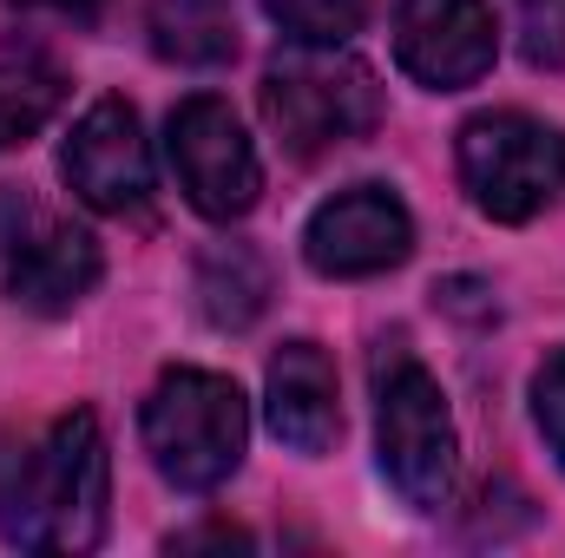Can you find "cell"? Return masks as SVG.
Returning <instances> with one entry per match:
<instances>
[{"label":"cell","mask_w":565,"mask_h":558,"mask_svg":"<svg viewBox=\"0 0 565 558\" xmlns=\"http://www.w3.org/2000/svg\"><path fill=\"white\" fill-rule=\"evenodd\" d=\"M500 26L487 0H402L395 7V66L427 93H467L493 73Z\"/></svg>","instance_id":"obj_9"},{"label":"cell","mask_w":565,"mask_h":558,"mask_svg":"<svg viewBox=\"0 0 565 558\" xmlns=\"http://www.w3.org/2000/svg\"><path fill=\"white\" fill-rule=\"evenodd\" d=\"M13 7H40V13H66V20H93L106 0H13Z\"/></svg>","instance_id":"obj_19"},{"label":"cell","mask_w":565,"mask_h":558,"mask_svg":"<svg viewBox=\"0 0 565 558\" xmlns=\"http://www.w3.org/2000/svg\"><path fill=\"white\" fill-rule=\"evenodd\" d=\"M191 296L211 329H250L270 302V264L250 244H211L191 270Z\"/></svg>","instance_id":"obj_13"},{"label":"cell","mask_w":565,"mask_h":558,"mask_svg":"<svg viewBox=\"0 0 565 558\" xmlns=\"http://www.w3.org/2000/svg\"><path fill=\"white\" fill-rule=\"evenodd\" d=\"M460 184L480 217L533 224L546 204L565 197V132L533 112H480L460 126L454 144Z\"/></svg>","instance_id":"obj_5"},{"label":"cell","mask_w":565,"mask_h":558,"mask_svg":"<svg viewBox=\"0 0 565 558\" xmlns=\"http://www.w3.org/2000/svg\"><path fill=\"white\" fill-rule=\"evenodd\" d=\"M145 453L164 486L178 493H217L250 447V401L231 375L211 368H164L139 408Z\"/></svg>","instance_id":"obj_2"},{"label":"cell","mask_w":565,"mask_h":558,"mask_svg":"<svg viewBox=\"0 0 565 558\" xmlns=\"http://www.w3.org/2000/svg\"><path fill=\"white\" fill-rule=\"evenodd\" d=\"M73 197L99 217H145L151 211V144L126 99H93L86 119L60 151Z\"/></svg>","instance_id":"obj_10"},{"label":"cell","mask_w":565,"mask_h":558,"mask_svg":"<svg viewBox=\"0 0 565 558\" xmlns=\"http://www.w3.org/2000/svg\"><path fill=\"white\" fill-rule=\"evenodd\" d=\"M375 453H382L388 486L415 513H440L454 500V473H460L454 415H447L440 382L408 348L375 355Z\"/></svg>","instance_id":"obj_4"},{"label":"cell","mask_w":565,"mask_h":558,"mask_svg":"<svg viewBox=\"0 0 565 558\" xmlns=\"http://www.w3.org/2000/svg\"><path fill=\"white\" fill-rule=\"evenodd\" d=\"M302 257L329 282L388 277L415 257V217L388 184H349L322 197L302 224Z\"/></svg>","instance_id":"obj_8"},{"label":"cell","mask_w":565,"mask_h":558,"mask_svg":"<svg viewBox=\"0 0 565 558\" xmlns=\"http://www.w3.org/2000/svg\"><path fill=\"white\" fill-rule=\"evenodd\" d=\"M171 546H250V533H237V526H204V533H178Z\"/></svg>","instance_id":"obj_18"},{"label":"cell","mask_w":565,"mask_h":558,"mask_svg":"<svg viewBox=\"0 0 565 558\" xmlns=\"http://www.w3.org/2000/svg\"><path fill=\"white\" fill-rule=\"evenodd\" d=\"M533 427H540L546 453L565 466V348L533 375Z\"/></svg>","instance_id":"obj_17"},{"label":"cell","mask_w":565,"mask_h":558,"mask_svg":"<svg viewBox=\"0 0 565 558\" xmlns=\"http://www.w3.org/2000/svg\"><path fill=\"white\" fill-rule=\"evenodd\" d=\"M164 151H171L178 191L191 197L198 217L237 224L244 211H257V197H264V164H257V144L244 139V119L231 112V99L191 93V99L171 112Z\"/></svg>","instance_id":"obj_7"},{"label":"cell","mask_w":565,"mask_h":558,"mask_svg":"<svg viewBox=\"0 0 565 558\" xmlns=\"http://www.w3.org/2000/svg\"><path fill=\"white\" fill-rule=\"evenodd\" d=\"M113 466L99 415L73 408L33 440H0V539L20 552H93L106 539Z\"/></svg>","instance_id":"obj_1"},{"label":"cell","mask_w":565,"mask_h":558,"mask_svg":"<svg viewBox=\"0 0 565 558\" xmlns=\"http://www.w3.org/2000/svg\"><path fill=\"white\" fill-rule=\"evenodd\" d=\"M99 237L26 191H0V296L26 315H66L99 289Z\"/></svg>","instance_id":"obj_6"},{"label":"cell","mask_w":565,"mask_h":558,"mask_svg":"<svg viewBox=\"0 0 565 558\" xmlns=\"http://www.w3.org/2000/svg\"><path fill=\"white\" fill-rule=\"evenodd\" d=\"M257 106H264V126L277 132V144L296 164L329 158V151L369 139L382 126V86L342 46H296V53L270 60Z\"/></svg>","instance_id":"obj_3"},{"label":"cell","mask_w":565,"mask_h":558,"mask_svg":"<svg viewBox=\"0 0 565 558\" xmlns=\"http://www.w3.org/2000/svg\"><path fill=\"white\" fill-rule=\"evenodd\" d=\"M264 13L289 33V46H349L369 26L375 0H264Z\"/></svg>","instance_id":"obj_15"},{"label":"cell","mask_w":565,"mask_h":558,"mask_svg":"<svg viewBox=\"0 0 565 558\" xmlns=\"http://www.w3.org/2000/svg\"><path fill=\"white\" fill-rule=\"evenodd\" d=\"M60 106H66V79L46 60H33V53L26 60H0V151L46 132Z\"/></svg>","instance_id":"obj_14"},{"label":"cell","mask_w":565,"mask_h":558,"mask_svg":"<svg viewBox=\"0 0 565 558\" xmlns=\"http://www.w3.org/2000/svg\"><path fill=\"white\" fill-rule=\"evenodd\" d=\"M520 7V46L533 66H565V0H513Z\"/></svg>","instance_id":"obj_16"},{"label":"cell","mask_w":565,"mask_h":558,"mask_svg":"<svg viewBox=\"0 0 565 558\" xmlns=\"http://www.w3.org/2000/svg\"><path fill=\"white\" fill-rule=\"evenodd\" d=\"M264 408L270 433L289 453H329L342 440V395H335V362L316 342H282L264 375Z\"/></svg>","instance_id":"obj_11"},{"label":"cell","mask_w":565,"mask_h":558,"mask_svg":"<svg viewBox=\"0 0 565 558\" xmlns=\"http://www.w3.org/2000/svg\"><path fill=\"white\" fill-rule=\"evenodd\" d=\"M151 53L171 66H231L237 60V7L231 0H151L145 7Z\"/></svg>","instance_id":"obj_12"}]
</instances>
